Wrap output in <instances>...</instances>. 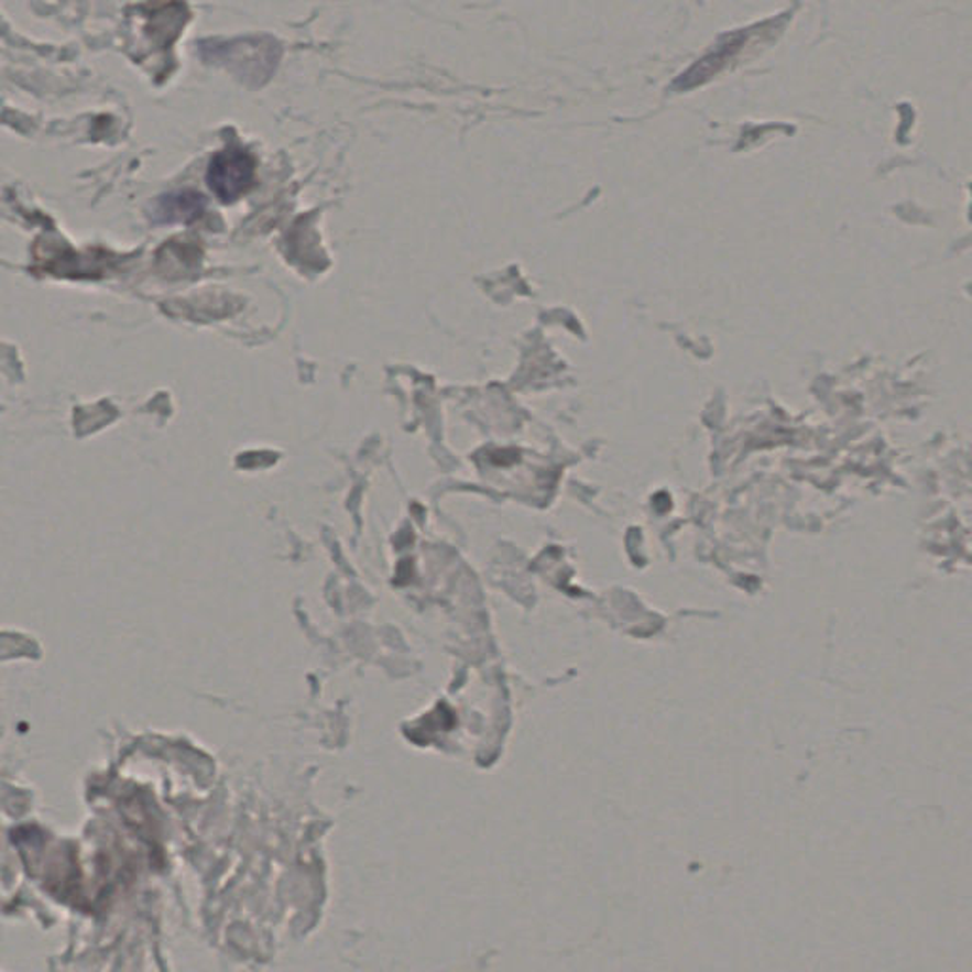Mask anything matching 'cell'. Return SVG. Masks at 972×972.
<instances>
[{
	"instance_id": "obj_1",
	"label": "cell",
	"mask_w": 972,
	"mask_h": 972,
	"mask_svg": "<svg viewBox=\"0 0 972 972\" xmlns=\"http://www.w3.org/2000/svg\"><path fill=\"white\" fill-rule=\"evenodd\" d=\"M255 160L240 146H228L215 154L207 167V185L225 204H232L253 187Z\"/></svg>"
},
{
	"instance_id": "obj_2",
	"label": "cell",
	"mask_w": 972,
	"mask_h": 972,
	"mask_svg": "<svg viewBox=\"0 0 972 972\" xmlns=\"http://www.w3.org/2000/svg\"><path fill=\"white\" fill-rule=\"evenodd\" d=\"M204 209H206V200L201 194L183 190L164 196L156 207V217L162 222H188L200 217Z\"/></svg>"
}]
</instances>
